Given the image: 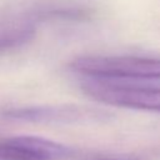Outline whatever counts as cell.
I'll use <instances>...</instances> for the list:
<instances>
[{"label":"cell","mask_w":160,"mask_h":160,"mask_svg":"<svg viewBox=\"0 0 160 160\" xmlns=\"http://www.w3.org/2000/svg\"><path fill=\"white\" fill-rule=\"evenodd\" d=\"M72 71L98 79H160V59L145 56H79L70 62Z\"/></svg>","instance_id":"obj_1"},{"label":"cell","mask_w":160,"mask_h":160,"mask_svg":"<svg viewBox=\"0 0 160 160\" xmlns=\"http://www.w3.org/2000/svg\"><path fill=\"white\" fill-rule=\"evenodd\" d=\"M82 91L88 96L108 105L160 112V88L91 81L82 85Z\"/></svg>","instance_id":"obj_2"},{"label":"cell","mask_w":160,"mask_h":160,"mask_svg":"<svg viewBox=\"0 0 160 160\" xmlns=\"http://www.w3.org/2000/svg\"><path fill=\"white\" fill-rule=\"evenodd\" d=\"M70 155V148L40 136L0 139V160H62Z\"/></svg>","instance_id":"obj_3"},{"label":"cell","mask_w":160,"mask_h":160,"mask_svg":"<svg viewBox=\"0 0 160 160\" xmlns=\"http://www.w3.org/2000/svg\"><path fill=\"white\" fill-rule=\"evenodd\" d=\"M1 115L8 119L29 122L69 124L84 120H95L101 118L102 114L94 109L75 105H46L5 109L1 111Z\"/></svg>","instance_id":"obj_4"},{"label":"cell","mask_w":160,"mask_h":160,"mask_svg":"<svg viewBox=\"0 0 160 160\" xmlns=\"http://www.w3.org/2000/svg\"><path fill=\"white\" fill-rule=\"evenodd\" d=\"M35 36L32 21H16L0 25V54L21 48Z\"/></svg>","instance_id":"obj_5"},{"label":"cell","mask_w":160,"mask_h":160,"mask_svg":"<svg viewBox=\"0 0 160 160\" xmlns=\"http://www.w3.org/2000/svg\"><path fill=\"white\" fill-rule=\"evenodd\" d=\"M92 160H139V159H128V158H99Z\"/></svg>","instance_id":"obj_6"}]
</instances>
